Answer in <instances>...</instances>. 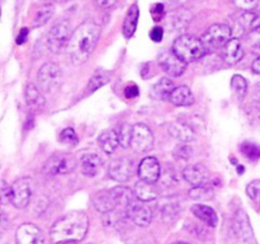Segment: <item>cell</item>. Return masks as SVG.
I'll use <instances>...</instances> for the list:
<instances>
[{
	"label": "cell",
	"mask_w": 260,
	"mask_h": 244,
	"mask_svg": "<svg viewBox=\"0 0 260 244\" xmlns=\"http://www.w3.org/2000/svg\"><path fill=\"white\" fill-rule=\"evenodd\" d=\"M101 27L93 20L81 23L74 30L66 48L69 58L74 65H81L90 57L101 37Z\"/></svg>",
	"instance_id": "1"
},
{
	"label": "cell",
	"mask_w": 260,
	"mask_h": 244,
	"mask_svg": "<svg viewBox=\"0 0 260 244\" xmlns=\"http://www.w3.org/2000/svg\"><path fill=\"white\" fill-rule=\"evenodd\" d=\"M88 226L89 220L86 214L83 211H73L53 224L50 231L51 239L53 243L81 240L88 231Z\"/></svg>",
	"instance_id": "2"
},
{
	"label": "cell",
	"mask_w": 260,
	"mask_h": 244,
	"mask_svg": "<svg viewBox=\"0 0 260 244\" xmlns=\"http://www.w3.org/2000/svg\"><path fill=\"white\" fill-rule=\"evenodd\" d=\"M172 51L185 63L198 60L208 52L202 40L190 35L179 36L173 43Z\"/></svg>",
	"instance_id": "3"
},
{
	"label": "cell",
	"mask_w": 260,
	"mask_h": 244,
	"mask_svg": "<svg viewBox=\"0 0 260 244\" xmlns=\"http://www.w3.org/2000/svg\"><path fill=\"white\" fill-rule=\"evenodd\" d=\"M37 80L45 93H53L60 88L62 81V70L56 63H46L38 71Z\"/></svg>",
	"instance_id": "4"
},
{
	"label": "cell",
	"mask_w": 260,
	"mask_h": 244,
	"mask_svg": "<svg viewBox=\"0 0 260 244\" xmlns=\"http://www.w3.org/2000/svg\"><path fill=\"white\" fill-rule=\"evenodd\" d=\"M71 38V29L70 24L68 20H61L57 22L48 32L47 38H46V43H47V48L52 53H58L68 48L69 41Z\"/></svg>",
	"instance_id": "5"
},
{
	"label": "cell",
	"mask_w": 260,
	"mask_h": 244,
	"mask_svg": "<svg viewBox=\"0 0 260 244\" xmlns=\"http://www.w3.org/2000/svg\"><path fill=\"white\" fill-rule=\"evenodd\" d=\"M202 42L207 51L218 50L225 47L226 43L231 40V28L228 24H213L203 33Z\"/></svg>",
	"instance_id": "6"
},
{
	"label": "cell",
	"mask_w": 260,
	"mask_h": 244,
	"mask_svg": "<svg viewBox=\"0 0 260 244\" xmlns=\"http://www.w3.org/2000/svg\"><path fill=\"white\" fill-rule=\"evenodd\" d=\"M154 145L152 131L144 124H136L132 127L131 147L136 152H146Z\"/></svg>",
	"instance_id": "7"
},
{
	"label": "cell",
	"mask_w": 260,
	"mask_h": 244,
	"mask_svg": "<svg viewBox=\"0 0 260 244\" xmlns=\"http://www.w3.org/2000/svg\"><path fill=\"white\" fill-rule=\"evenodd\" d=\"M32 179L23 177L12 185V205L17 208L27 207L32 197Z\"/></svg>",
	"instance_id": "8"
},
{
	"label": "cell",
	"mask_w": 260,
	"mask_h": 244,
	"mask_svg": "<svg viewBox=\"0 0 260 244\" xmlns=\"http://www.w3.org/2000/svg\"><path fill=\"white\" fill-rule=\"evenodd\" d=\"M75 167V159L69 154H56L45 164V173L48 175L68 174Z\"/></svg>",
	"instance_id": "9"
},
{
	"label": "cell",
	"mask_w": 260,
	"mask_h": 244,
	"mask_svg": "<svg viewBox=\"0 0 260 244\" xmlns=\"http://www.w3.org/2000/svg\"><path fill=\"white\" fill-rule=\"evenodd\" d=\"M45 238L38 226L35 224L25 223L17 229L15 244H43Z\"/></svg>",
	"instance_id": "10"
},
{
	"label": "cell",
	"mask_w": 260,
	"mask_h": 244,
	"mask_svg": "<svg viewBox=\"0 0 260 244\" xmlns=\"http://www.w3.org/2000/svg\"><path fill=\"white\" fill-rule=\"evenodd\" d=\"M159 65L168 75L174 76V78L182 75L185 71V68H187V63L183 61L180 57H178L173 51L172 52H164L162 55H160Z\"/></svg>",
	"instance_id": "11"
},
{
	"label": "cell",
	"mask_w": 260,
	"mask_h": 244,
	"mask_svg": "<svg viewBox=\"0 0 260 244\" xmlns=\"http://www.w3.org/2000/svg\"><path fill=\"white\" fill-rule=\"evenodd\" d=\"M134 172V162L128 158H118L109 165V177L117 182H126Z\"/></svg>",
	"instance_id": "12"
},
{
	"label": "cell",
	"mask_w": 260,
	"mask_h": 244,
	"mask_svg": "<svg viewBox=\"0 0 260 244\" xmlns=\"http://www.w3.org/2000/svg\"><path fill=\"white\" fill-rule=\"evenodd\" d=\"M127 216L139 226H147L152 220V211L149 206L145 203L132 202L128 207L126 208Z\"/></svg>",
	"instance_id": "13"
},
{
	"label": "cell",
	"mask_w": 260,
	"mask_h": 244,
	"mask_svg": "<svg viewBox=\"0 0 260 244\" xmlns=\"http://www.w3.org/2000/svg\"><path fill=\"white\" fill-rule=\"evenodd\" d=\"M234 231H235L236 236L240 240L244 241H251L254 239L253 229H251L250 223H249L248 215L245 211L239 210L234 220Z\"/></svg>",
	"instance_id": "14"
},
{
	"label": "cell",
	"mask_w": 260,
	"mask_h": 244,
	"mask_svg": "<svg viewBox=\"0 0 260 244\" xmlns=\"http://www.w3.org/2000/svg\"><path fill=\"white\" fill-rule=\"evenodd\" d=\"M139 175L141 179L155 183L160 178V164L156 158L147 157L139 165Z\"/></svg>",
	"instance_id": "15"
},
{
	"label": "cell",
	"mask_w": 260,
	"mask_h": 244,
	"mask_svg": "<svg viewBox=\"0 0 260 244\" xmlns=\"http://www.w3.org/2000/svg\"><path fill=\"white\" fill-rule=\"evenodd\" d=\"M183 177L188 183L193 186L203 185V182H206L208 178V169L201 163L188 165L183 170Z\"/></svg>",
	"instance_id": "16"
},
{
	"label": "cell",
	"mask_w": 260,
	"mask_h": 244,
	"mask_svg": "<svg viewBox=\"0 0 260 244\" xmlns=\"http://www.w3.org/2000/svg\"><path fill=\"white\" fill-rule=\"evenodd\" d=\"M223 60L230 65L238 64L244 56V48L239 38H231L223 47Z\"/></svg>",
	"instance_id": "17"
},
{
	"label": "cell",
	"mask_w": 260,
	"mask_h": 244,
	"mask_svg": "<svg viewBox=\"0 0 260 244\" xmlns=\"http://www.w3.org/2000/svg\"><path fill=\"white\" fill-rule=\"evenodd\" d=\"M93 203L96 210L102 214L111 212L117 206V201L114 198L113 192L111 191H101L93 197Z\"/></svg>",
	"instance_id": "18"
},
{
	"label": "cell",
	"mask_w": 260,
	"mask_h": 244,
	"mask_svg": "<svg viewBox=\"0 0 260 244\" xmlns=\"http://www.w3.org/2000/svg\"><path fill=\"white\" fill-rule=\"evenodd\" d=\"M169 101L178 107H189L194 103V96L188 86L182 85L174 88L170 94Z\"/></svg>",
	"instance_id": "19"
},
{
	"label": "cell",
	"mask_w": 260,
	"mask_h": 244,
	"mask_svg": "<svg viewBox=\"0 0 260 244\" xmlns=\"http://www.w3.org/2000/svg\"><path fill=\"white\" fill-rule=\"evenodd\" d=\"M102 167V159L96 154H86L81 158V172L86 177H95Z\"/></svg>",
	"instance_id": "20"
},
{
	"label": "cell",
	"mask_w": 260,
	"mask_h": 244,
	"mask_svg": "<svg viewBox=\"0 0 260 244\" xmlns=\"http://www.w3.org/2000/svg\"><path fill=\"white\" fill-rule=\"evenodd\" d=\"M135 195H136V197L139 198L140 201L147 202V201L155 200V198L159 196V192H157L154 183L141 179L140 182L136 183V186H135Z\"/></svg>",
	"instance_id": "21"
},
{
	"label": "cell",
	"mask_w": 260,
	"mask_h": 244,
	"mask_svg": "<svg viewBox=\"0 0 260 244\" xmlns=\"http://www.w3.org/2000/svg\"><path fill=\"white\" fill-rule=\"evenodd\" d=\"M192 212L193 215L197 216L201 221H203L205 224H207L208 226H212L215 228L218 223V218L216 211L212 207L206 205H194L192 206Z\"/></svg>",
	"instance_id": "22"
},
{
	"label": "cell",
	"mask_w": 260,
	"mask_h": 244,
	"mask_svg": "<svg viewBox=\"0 0 260 244\" xmlns=\"http://www.w3.org/2000/svg\"><path fill=\"white\" fill-rule=\"evenodd\" d=\"M98 142H99V146H101V149L103 150L106 154L111 155L112 152L116 150L117 145H119L118 134H117L116 130H113V129L106 130V131H104L103 134L99 136Z\"/></svg>",
	"instance_id": "23"
},
{
	"label": "cell",
	"mask_w": 260,
	"mask_h": 244,
	"mask_svg": "<svg viewBox=\"0 0 260 244\" xmlns=\"http://www.w3.org/2000/svg\"><path fill=\"white\" fill-rule=\"evenodd\" d=\"M139 15H140V10L137 4H134L129 7L128 12H127L126 18H124L123 22V27H122V32H123L124 37L129 38L134 36L135 30H136L137 27V22H139Z\"/></svg>",
	"instance_id": "24"
},
{
	"label": "cell",
	"mask_w": 260,
	"mask_h": 244,
	"mask_svg": "<svg viewBox=\"0 0 260 244\" xmlns=\"http://www.w3.org/2000/svg\"><path fill=\"white\" fill-rule=\"evenodd\" d=\"M173 90H174V83L170 79L162 78L154 84V86L151 88V96L155 99L164 101V99H169Z\"/></svg>",
	"instance_id": "25"
},
{
	"label": "cell",
	"mask_w": 260,
	"mask_h": 244,
	"mask_svg": "<svg viewBox=\"0 0 260 244\" xmlns=\"http://www.w3.org/2000/svg\"><path fill=\"white\" fill-rule=\"evenodd\" d=\"M169 134L182 142H189L192 141L193 137H194L193 130L190 129L188 125L180 124V122H174V124L170 125Z\"/></svg>",
	"instance_id": "26"
},
{
	"label": "cell",
	"mask_w": 260,
	"mask_h": 244,
	"mask_svg": "<svg viewBox=\"0 0 260 244\" xmlns=\"http://www.w3.org/2000/svg\"><path fill=\"white\" fill-rule=\"evenodd\" d=\"M25 102L32 109H38L45 106V97L40 93L35 84L30 83L25 86Z\"/></svg>",
	"instance_id": "27"
},
{
	"label": "cell",
	"mask_w": 260,
	"mask_h": 244,
	"mask_svg": "<svg viewBox=\"0 0 260 244\" xmlns=\"http://www.w3.org/2000/svg\"><path fill=\"white\" fill-rule=\"evenodd\" d=\"M239 22L245 29L251 30L256 29L260 27V13L253 12V10H246L239 17Z\"/></svg>",
	"instance_id": "28"
},
{
	"label": "cell",
	"mask_w": 260,
	"mask_h": 244,
	"mask_svg": "<svg viewBox=\"0 0 260 244\" xmlns=\"http://www.w3.org/2000/svg\"><path fill=\"white\" fill-rule=\"evenodd\" d=\"M113 192L114 198L117 201V206H123V207H128L132 202H134V195L132 191L128 188L123 187V186H118L112 190Z\"/></svg>",
	"instance_id": "29"
},
{
	"label": "cell",
	"mask_w": 260,
	"mask_h": 244,
	"mask_svg": "<svg viewBox=\"0 0 260 244\" xmlns=\"http://www.w3.org/2000/svg\"><path fill=\"white\" fill-rule=\"evenodd\" d=\"M189 197L196 201H208L213 197V190L207 185L194 186L189 191Z\"/></svg>",
	"instance_id": "30"
},
{
	"label": "cell",
	"mask_w": 260,
	"mask_h": 244,
	"mask_svg": "<svg viewBox=\"0 0 260 244\" xmlns=\"http://www.w3.org/2000/svg\"><path fill=\"white\" fill-rule=\"evenodd\" d=\"M53 12H55V8L52 4H46L41 7V9L36 13L35 19H33V27H41V25L46 24L53 15Z\"/></svg>",
	"instance_id": "31"
},
{
	"label": "cell",
	"mask_w": 260,
	"mask_h": 244,
	"mask_svg": "<svg viewBox=\"0 0 260 244\" xmlns=\"http://www.w3.org/2000/svg\"><path fill=\"white\" fill-rule=\"evenodd\" d=\"M109 80H111V76H109L108 73L98 71V73L94 74V75L90 78V80H89L86 92H88V93H90V92L93 93V92H95L96 89H99V88H102L103 85H106Z\"/></svg>",
	"instance_id": "32"
},
{
	"label": "cell",
	"mask_w": 260,
	"mask_h": 244,
	"mask_svg": "<svg viewBox=\"0 0 260 244\" xmlns=\"http://www.w3.org/2000/svg\"><path fill=\"white\" fill-rule=\"evenodd\" d=\"M240 150L248 159L256 160L260 158V146L254 142L245 141L240 145Z\"/></svg>",
	"instance_id": "33"
},
{
	"label": "cell",
	"mask_w": 260,
	"mask_h": 244,
	"mask_svg": "<svg viewBox=\"0 0 260 244\" xmlns=\"http://www.w3.org/2000/svg\"><path fill=\"white\" fill-rule=\"evenodd\" d=\"M231 86L235 90V93L238 94L240 98L245 97L246 92H248V81L244 76L241 75H234L231 79Z\"/></svg>",
	"instance_id": "34"
},
{
	"label": "cell",
	"mask_w": 260,
	"mask_h": 244,
	"mask_svg": "<svg viewBox=\"0 0 260 244\" xmlns=\"http://www.w3.org/2000/svg\"><path fill=\"white\" fill-rule=\"evenodd\" d=\"M132 127L129 126L128 124H123L119 129L118 132V140H119V145L122 147H128L131 146V137H132Z\"/></svg>",
	"instance_id": "35"
},
{
	"label": "cell",
	"mask_w": 260,
	"mask_h": 244,
	"mask_svg": "<svg viewBox=\"0 0 260 244\" xmlns=\"http://www.w3.org/2000/svg\"><path fill=\"white\" fill-rule=\"evenodd\" d=\"M60 141L63 142V144H66V145L75 146V145L79 142V139H78V135L75 134V131L69 127V129H65L60 134Z\"/></svg>",
	"instance_id": "36"
},
{
	"label": "cell",
	"mask_w": 260,
	"mask_h": 244,
	"mask_svg": "<svg viewBox=\"0 0 260 244\" xmlns=\"http://www.w3.org/2000/svg\"><path fill=\"white\" fill-rule=\"evenodd\" d=\"M178 207L175 203H167L161 207V218L165 221H172L173 218H177Z\"/></svg>",
	"instance_id": "37"
},
{
	"label": "cell",
	"mask_w": 260,
	"mask_h": 244,
	"mask_svg": "<svg viewBox=\"0 0 260 244\" xmlns=\"http://www.w3.org/2000/svg\"><path fill=\"white\" fill-rule=\"evenodd\" d=\"M246 193H248L249 197L254 201L260 200V180H253L246 187Z\"/></svg>",
	"instance_id": "38"
},
{
	"label": "cell",
	"mask_w": 260,
	"mask_h": 244,
	"mask_svg": "<svg viewBox=\"0 0 260 244\" xmlns=\"http://www.w3.org/2000/svg\"><path fill=\"white\" fill-rule=\"evenodd\" d=\"M234 3L236 7L246 12V10H253L254 8L258 7L259 0H234Z\"/></svg>",
	"instance_id": "39"
},
{
	"label": "cell",
	"mask_w": 260,
	"mask_h": 244,
	"mask_svg": "<svg viewBox=\"0 0 260 244\" xmlns=\"http://www.w3.org/2000/svg\"><path fill=\"white\" fill-rule=\"evenodd\" d=\"M248 41L249 43H250L251 48H254V50H260V27L251 30L250 35H249L248 37Z\"/></svg>",
	"instance_id": "40"
},
{
	"label": "cell",
	"mask_w": 260,
	"mask_h": 244,
	"mask_svg": "<svg viewBox=\"0 0 260 244\" xmlns=\"http://www.w3.org/2000/svg\"><path fill=\"white\" fill-rule=\"evenodd\" d=\"M2 201L3 203H12V186L7 185L5 180H2Z\"/></svg>",
	"instance_id": "41"
},
{
	"label": "cell",
	"mask_w": 260,
	"mask_h": 244,
	"mask_svg": "<svg viewBox=\"0 0 260 244\" xmlns=\"http://www.w3.org/2000/svg\"><path fill=\"white\" fill-rule=\"evenodd\" d=\"M151 15L152 18H154V20L159 22V20L164 17V5L160 4V3L155 4L154 7L151 8Z\"/></svg>",
	"instance_id": "42"
},
{
	"label": "cell",
	"mask_w": 260,
	"mask_h": 244,
	"mask_svg": "<svg viewBox=\"0 0 260 244\" xmlns=\"http://www.w3.org/2000/svg\"><path fill=\"white\" fill-rule=\"evenodd\" d=\"M164 37V30L161 27H154L150 32V38H151L154 42H160Z\"/></svg>",
	"instance_id": "43"
},
{
	"label": "cell",
	"mask_w": 260,
	"mask_h": 244,
	"mask_svg": "<svg viewBox=\"0 0 260 244\" xmlns=\"http://www.w3.org/2000/svg\"><path fill=\"white\" fill-rule=\"evenodd\" d=\"M124 96L127 97V98H135V97L139 96V88H137L136 84H129V85H127L126 88H124Z\"/></svg>",
	"instance_id": "44"
},
{
	"label": "cell",
	"mask_w": 260,
	"mask_h": 244,
	"mask_svg": "<svg viewBox=\"0 0 260 244\" xmlns=\"http://www.w3.org/2000/svg\"><path fill=\"white\" fill-rule=\"evenodd\" d=\"M27 36H28V28H22L17 37V43L18 45H23L27 40Z\"/></svg>",
	"instance_id": "45"
},
{
	"label": "cell",
	"mask_w": 260,
	"mask_h": 244,
	"mask_svg": "<svg viewBox=\"0 0 260 244\" xmlns=\"http://www.w3.org/2000/svg\"><path fill=\"white\" fill-rule=\"evenodd\" d=\"M116 2L117 0H96V4H98V7L103 8V9H108V8L113 7Z\"/></svg>",
	"instance_id": "46"
},
{
	"label": "cell",
	"mask_w": 260,
	"mask_h": 244,
	"mask_svg": "<svg viewBox=\"0 0 260 244\" xmlns=\"http://www.w3.org/2000/svg\"><path fill=\"white\" fill-rule=\"evenodd\" d=\"M253 71L256 74H260V57L256 58L253 63Z\"/></svg>",
	"instance_id": "47"
},
{
	"label": "cell",
	"mask_w": 260,
	"mask_h": 244,
	"mask_svg": "<svg viewBox=\"0 0 260 244\" xmlns=\"http://www.w3.org/2000/svg\"><path fill=\"white\" fill-rule=\"evenodd\" d=\"M256 96H258V98L260 99V81L258 83V85H256Z\"/></svg>",
	"instance_id": "48"
},
{
	"label": "cell",
	"mask_w": 260,
	"mask_h": 244,
	"mask_svg": "<svg viewBox=\"0 0 260 244\" xmlns=\"http://www.w3.org/2000/svg\"><path fill=\"white\" fill-rule=\"evenodd\" d=\"M62 244H76V241L70 240V241H65V243H62Z\"/></svg>",
	"instance_id": "49"
},
{
	"label": "cell",
	"mask_w": 260,
	"mask_h": 244,
	"mask_svg": "<svg viewBox=\"0 0 260 244\" xmlns=\"http://www.w3.org/2000/svg\"><path fill=\"white\" fill-rule=\"evenodd\" d=\"M174 244H188V243H185V241H177V243Z\"/></svg>",
	"instance_id": "50"
},
{
	"label": "cell",
	"mask_w": 260,
	"mask_h": 244,
	"mask_svg": "<svg viewBox=\"0 0 260 244\" xmlns=\"http://www.w3.org/2000/svg\"><path fill=\"white\" fill-rule=\"evenodd\" d=\"M256 9H258V12L260 13V0H259V3H258V7H256Z\"/></svg>",
	"instance_id": "51"
},
{
	"label": "cell",
	"mask_w": 260,
	"mask_h": 244,
	"mask_svg": "<svg viewBox=\"0 0 260 244\" xmlns=\"http://www.w3.org/2000/svg\"><path fill=\"white\" fill-rule=\"evenodd\" d=\"M56 2H60V3H65V2H68V0H56Z\"/></svg>",
	"instance_id": "52"
}]
</instances>
